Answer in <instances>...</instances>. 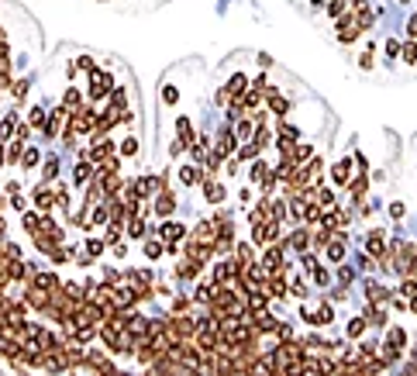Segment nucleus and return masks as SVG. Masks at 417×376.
Here are the masks:
<instances>
[{
  "label": "nucleus",
  "instance_id": "obj_4",
  "mask_svg": "<svg viewBox=\"0 0 417 376\" xmlns=\"http://www.w3.org/2000/svg\"><path fill=\"white\" fill-rule=\"evenodd\" d=\"M24 228H28L31 235H35L38 228H41V218H38V214H24Z\"/></svg>",
  "mask_w": 417,
  "mask_h": 376
},
{
  "label": "nucleus",
  "instance_id": "obj_12",
  "mask_svg": "<svg viewBox=\"0 0 417 376\" xmlns=\"http://www.w3.org/2000/svg\"><path fill=\"white\" fill-rule=\"evenodd\" d=\"M397 52H400V45L390 38V41H386V56H390V59H397Z\"/></svg>",
  "mask_w": 417,
  "mask_h": 376
},
{
  "label": "nucleus",
  "instance_id": "obj_14",
  "mask_svg": "<svg viewBox=\"0 0 417 376\" xmlns=\"http://www.w3.org/2000/svg\"><path fill=\"white\" fill-rule=\"evenodd\" d=\"M403 56H407V62H414V59H417V45H407V52H403Z\"/></svg>",
  "mask_w": 417,
  "mask_h": 376
},
{
  "label": "nucleus",
  "instance_id": "obj_13",
  "mask_svg": "<svg viewBox=\"0 0 417 376\" xmlns=\"http://www.w3.org/2000/svg\"><path fill=\"white\" fill-rule=\"evenodd\" d=\"M145 252H149V256L155 259V256H159V252H162V249H159V242H149V245H145Z\"/></svg>",
  "mask_w": 417,
  "mask_h": 376
},
{
  "label": "nucleus",
  "instance_id": "obj_1",
  "mask_svg": "<svg viewBox=\"0 0 417 376\" xmlns=\"http://www.w3.org/2000/svg\"><path fill=\"white\" fill-rule=\"evenodd\" d=\"M35 204H38V211H45V214H49V211L56 207V197H52L45 186H38V190H35Z\"/></svg>",
  "mask_w": 417,
  "mask_h": 376
},
{
  "label": "nucleus",
  "instance_id": "obj_2",
  "mask_svg": "<svg viewBox=\"0 0 417 376\" xmlns=\"http://www.w3.org/2000/svg\"><path fill=\"white\" fill-rule=\"evenodd\" d=\"M14 121H18L14 114H7V118L0 121V138H11V135H14Z\"/></svg>",
  "mask_w": 417,
  "mask_h": 376
},
{
  "label": "nucleus",
  "instance_id": "obj_6",
  "mask_svg": "<svg viewBox=\"0 0 417 376\" xmlns=\"http://www.w3.org/2000/svg\"><path fill=\"white\" fill-rule=\"evenodd\" d=\"M172 207H176V200H172L169 194H166V197H159V214H169Z\"/></svg>",
  "mask_w": 417,
  "mask_h": 376
},
{
  "label": "nucleus",
  "instance_id": "obj_8",
  "mask_svg": "<svg viewBox=\"0 0 417 376\" xmlns=\"http://www.w3.org/2000/svg\"><path fill=\"white\" fill-rule=\"evenodd\" d=\"M21 162H24V166H35V162H38V149H28V152H21Z\"/></svg>",
  "mask_w": 417,
  "mask_h": 376
},
{
  "label": "nucleus",
  "instance_id": "obj_7",
  "mask_svg": "<svg viewBox=\"0 0 417 376\" xmlns=\"http://www.w3.org/2000/svg\"><path fill=\"white\" fill-rule=\"evenodd\" d=\"M100 252H104V242L90 238V242H86V256H100Z\"/></svg>",
  "mask_w": 417,
  "mask_h": 376
},
{
  "label": "nucleus",
  "instance_id": "obj_10",
  "mask_svg": "<svg viewBox=\"0 0 417 376\" xmlns=\"http://www.w3.org/2000/svg\"><path fill=\"white\" fill-rule=\"evenodd\" d=\"M121 152H124V156H134V152H138V142H134V138H128L124 145H121Z\"/></svg>",
  "mask_w": 417,
  "mask_h": 376
},
{
  "label": "nucleus",
  "instance_id": "obj_3",
  "mask_svg": "<svg viewBox=\"0 0 417 376\" xmlns=\"http://www.w3.org/2000/svg\"><path fill=\"white\" fill-rule=\"evenodd\" d=\"M28 124H31V128H45V111H41V107H35V111L28 114Z\"/></svg>",
  "mask_w": 417,
  "mask_h": 376
},
{
  "label": "nucleus",
  "instance_id": "obj_11",
  "mask_svg": "<svg viewBox=\"0 0 417 376\" xmlns=\"http://www.w3.org/2000/svg\"><path fill=\"white\" fill-rule=\"evenodd\" d=\"M179 179H183V183H187V186H190V183H197V173H193V169H190V166H187V169L179 173Z\"/></svg>",
  "mask_w": 417,
  "mask_h": 376
},
{
  "label": "nucleus",
  "instance_id": "obj_15",
  "mask_svg": "<svg viewBox=\"0 0 417 376\" xmlns=\"http://www.w3.org/2000/svg\"><path fill=\"white\" fill-rule=\"evenodd\" d=\"M410 35H417V14L410 18Z\"/></svg>",
  "mask_w": 417,
  "mask_h": 376
},
{
  "label": "nucleus",
  "instance_id": "obj_5",
  "mask_svg": "<svg viewBox=\"0 0 417 376\" xmlns=\"http://www.w3.org/2000/svg\"><path fill=\"white\" fill-rule=\"evenodd\" d=\"M76 183H86V179H90V166H86V162H79V166H76Z\"/></svg>",
  "mask_w": 417,
  "mask_h": 376
},
{
  "label": "nucleus",
  "instance_id": "obj_9",
  "mask_svg": "<svg viewBox=\"0 0 417 376\" xmlns=\"http://www.w3.org/2000/svg\"><path fill=\"white\" fill-rule=\"evenodd\" d=\"M362 328H365V321H362V317H355V321L348 324V335H362Z\"/></svg>",
  "mask_w": 417,
  "mask_h": 376
}]
</instances>
